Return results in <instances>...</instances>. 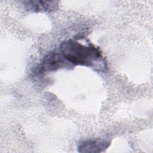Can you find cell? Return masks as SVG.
<instances>
[{
  "mask_svg": "<svg viewBox=\"0 0 153 153\" xmlns=\"http://www.w3.org/2000/svg\"><path fill=\"white\" fill-rule=\"evenodd\" d=\"M60 50L66 60L76 65L104 71L106 63L100 51L92 44L84 45L69 39L60 44Z\"/></svg>",
  "mask_w": 153,
  "mask_h": 153,
  "instance_id": "1",
  "label": "cell"
},
{
  "mask_svg": "<svg viewBox=\"0 0 153 153\" xmlns=\"http://www.w3.org/2000/svg\"><path fill=\"white\" fill-rule=\"evenodd\" d=\"M65 59L62 54L59 52L50 53L43 58L39 66V71L41 72L56 71L65 66L66 62Z\"/></svg>",
  "mask_w": 153,
  "mask_h": 153,
  "instance_id": "2",
  "label": "cell"
},
{
  "mask_svg": "<svg viewBox=\"0 0 153 153\" xmlns=\"http://www.w3.org/2000/svg\"><path fill=\"white\" fill-rule=\"evenodd\" d=\"M110 145V141L102 139H88L81 141L78 146L79 152H100Z\"/></svg>",
  "mask_w": 153,
  "mask_h": 153,
  "instance_id": "3",
  "label": "cell"
},
{
  "mask_svg": "<svg viewBox=\"0 0 153 153\" xmlns=\"http://www.w3.org/2000/svg\"><path fill=\"white\" fill-rule=\"evenodd\" d=\"M26 9L35 12H51L57 8V1H24Z\"/></svg>",
  "mask_w": 153,
  "mask_h": 153,
  "instance_id": "4",
  "label": "cell"
}]
</instances>
